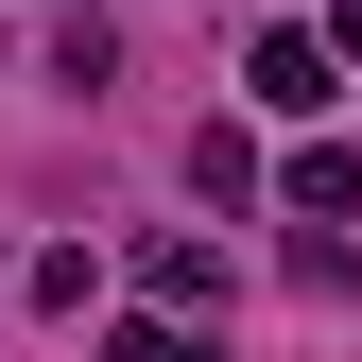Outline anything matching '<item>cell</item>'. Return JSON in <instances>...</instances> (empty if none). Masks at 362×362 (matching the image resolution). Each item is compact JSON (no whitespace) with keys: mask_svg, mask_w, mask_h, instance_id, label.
I'll use <instances>...</instances> for the list:
<instances>
[{"mask_svg":"<svg viewBox=\"0 0 362 362\" xmlns=\"http://www.w3.org/2000/svg\"><path fill=\"white\" fill-rule=\"evenodd\" d=\"M259 104H276V121L328 104V35H259Z\"/></svg>","mask_w":362,"mask_h":362,"instance_id":"1","label":"cell"},{"mask_svg":"<svg viewBox=\"0 0 362 362\" xmlns=\"http://www.w3.org/2000/svg\"><path fill=\"white\" fill-rule=\"evenodd\" d=\"M121 362H207V345L190 328H121Z\"/></svg>","mask_w":362,"mask_h":362,"instance_id":"2","label":"cell"},{"mask_svg":"<svg viewBox=\"0 0 362 362\" xmlns=\"http://www.w3.org/2000/svg\"><path fill=\"white\" fill-rule=\"evenodd\" d=\"M328 52H362V0H328Z\"/></svg>","mask_w":362,"mask_h":362,"instance_id":"3","label":"cell"}]
</instances>
